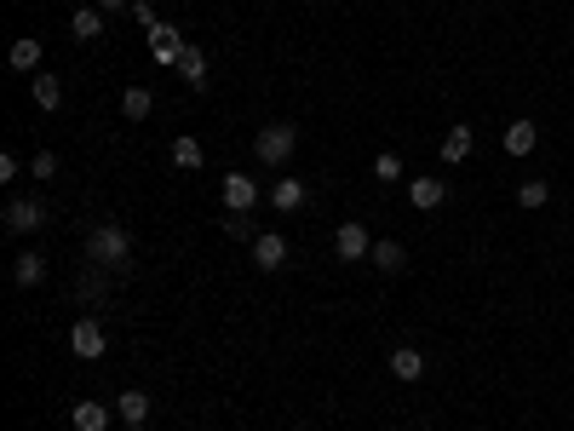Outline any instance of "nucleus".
Instances as JSON below:
<instances>
[{
    "label": "nucleus",
    "mask_w": 574,
    "mask_h": 431,
    "mask_svg": "<svg viewBox=\"0 0 574 431\" xmlns=\"http://www.w3.org/2000/svg\"><path fill=\"white\" fill-rule=\"evenodd\" d=\"M87 259H92L98 271H121V265L132 259V236H127L121 225H98V230L87 236Z\"/></svg>",
    "instance_id": "nucleus-1"
},
{
    "label": "nucleus",
    "mask_w": 574,
    "mask_h": 431,
    "mask_svg": "<svg viewBox=\"0 0 574 431\" xmlns=\"http://www.w3.org/2000/svg\"><path fill=\"white\" fill-rule=\"evenodd\" d=\"M293 150H299V127H287V121H270V127H259V138H253V156L265 167H282Z\"/></svg>",
    "instance_id": "nucleus-2"
},
{
    "label": "nucleus",
    "mask_w": 574,
    "mask_h": 431,
    "mask_svg": "<svg viewBox=\"0 0 574 431\" xmlns=\"http://www.w3.org/2000/svg\"><path fill=\"white\" fill-rule=\"evenodd\" d=\"M333 253L345 259V265H362V259L374 253V236H368V225H362V219H345V225L333 230Z\"/></svg>",
    "instance_id": "nucleus-3"
},
{
    "label": "nucleus",
    "mask_w": 574,
    "mask_h": 431,
    "mask_svg": "<svg viewBox=\"0 0 574 431\" xmlns=\"http://www.w3.org/2000/svg\"><path fill=\"white\" fill-rule=\"evenodd\" d=\"M69 351H75V357H81V362H98L104 351H110V340H104V328H98V322H92V316H81V322H75V328H69Z\"/></svg>",
    "instance_id": "nucleus-4"
},
{
    "label": "nucleus",
    "mask_w": 574,
    "mask_h": 431,
    "mask_svg": "<svg viewBox=\"0 0 574 431\" xmlns=\"http://www.w3.org/2000/svg\"><path fill=\"white\" fill-rule=\"evenodd\" d=\"M219 196H224L230 213H253V207H259V184L247 179V173H224V179H219Z\"/></svg>",
    "instance_id": "nucleus-5"
},
{
    "label": "nucleus",
    "mask_w": 574,
    "mask_h": 431,
    "mask_svg": "<svg viewBox=\"0 0 574 431\" xmlns=\"http://www.w3.org/2000/svg\"><path fill=\"white\" fill-rule=\"evenodd\" d=\"M150 52H155V64H178V58L190 52V41H184L173 23H155L150 29Z\"/></svg>",
    "instance_id": "nucleus-6"
},
{
    "label": "nucleus",
    "mask_w": 574,
    "mask_h": 431,
    "mask_svg": "<svg viewBox=\"0 0 574 431\" xmlns=\"http://www.w3.org/2000/svg\"><path fill=\"white\" fill-rule=\"evenodd\" d=\"M41 225H46V207L35 202V196H29V202H12V207H6V230H12V236H35Z\"/></svg>",
    "instance_id": "nucleus-7"
},
{
    "label": "nucleus",
    "mask_w": 574,
    "mask_h": 431,
    "mask_svg": "<svg viewBox=\"0 0 574 431\" xmlns=\"http://www.w3.org/2000/svg\"><path fill=\"white\" fill-rule=\"evenodd\" d=\"M253 259H259L265 271H282V265H287V236H276V230H259V236H253Z\"/></svg>",
    "instance_id": "nucleus-8"
},
{
    "label": "nucleus",
    "mask_w": 574,
    "mask_h": 431,
    "mask_svg": "<svg viewBox=\"0 0 574 431\" xmlns=\"http://www.w3.org/2000/svg\"><path fill=\"white\" fill-rule=\"evenodd\" d=\"M41 58H46L41 35H23V41H12V69H18V75H41Z\"/></svg>",
    "instance_id": "nucleus-9"
},
{
    "label": "nucleus",
    "mask_w": 574,
    "mask_h": 431,
    "mask_svg": "<svg viewBox=\"0 0 574 431\" xmlns=\"http://www.w3.org/2000/svg\"><path fill=\"white\" fill-rule=\"evenodd\" d=\"M408 196H414V207H420V213H431V207L448 202V184H442V179H414Z\"/></svg>",
    "instance_id": "nucleus-10"
},
{
    "label": "nucleus",
    "mask_w": 574,
    "mask_h": 431,
    "mask_svg": "<svg viewBox=\"0 0 574 431\" xmlns=\"http://www.w3.org/2000/svg\"><path fill=\"white\" fill-rule=\"evenodd\" d=\"M12 282H18V288H41L46 282V259L41 253H18V259H12Z\"/></svg>",
    "instance_id": "nucleus-11"
},
{
    "label": "nucleus",
    "mask_w": 574,
    "mask_h": 431,
    "mask_svg": "<svg viewBox=\"0 0 574 431\" xmlns=\"http://www.w3.org/2000/svg\"><path fill=\"white\" fill-rule=\"evenodd\" d=\"M69 426L75 431H110V408H104V403H75L69 408Z\"/></svg>",
    "instance_id": "nucleus-12"
},
{
    "label": "nucleus",
    "mask_w": 574,
    "mask_h": 431,
    "mask_svg": "<svg viewBox=\"0 0 574 431\" xmlns=\"http://www.w3.org/2000/svg\"><path fill=\"white\" fill-rule=\"evenodd\" d=\"M534 144H540L534 121H511V127H506V150H511V156H534Z\"/></svg>",
    "instance_id": "nucleus-13"
},
{
    "label": "nucleus",
    "mask_w": 574,
    "mask_h": 431,
    "mask_svg": "<svg viewBox=\"0 0 574 431\" xmlns=\"http://www.w3.org/2000/svg\"><path fill=\"white\" fill-rule=\"evenodd\" d=\"M391 374L402 380V386H408V380H420V374H425V357H420L414 345H396V351H391Z\"/></svg>",
    "instance_id": "nucleus-14"
},
{
    "label": "nucleus",
    "mask_w": 574,
    "mask_h": 431,
    "mask_svg": "<svg viewBox=\"0 0 574 431\" xmlns=\"http://www.w3.org/2000/svg\"><path fill=\"white\" fill-rule=\"evenodd\" d=\"M178 81H184V87H196V92L207 87V52H201V46H190V52L178 58Z\"/></svg>",
    "instance_id": "nucleus-15"
},
{
    "label": "nucleus",
    "mask_w": 574,
    "mask_h": 431,
    "mask_svg": "<svg viewBox=\"0 0 574 431\" xmlns=\"http://www.w3.org/2000/svg\"><path fill=\"white\" fill-rule=\"evenodd\" d=\"M270 202H276V207H282V213H299V207L310 202V190H305V179H282V184H276V190H270Z\"/></svg>",
    "instance_id": "nucleus-16"
},
{
    "label": "nucleus",
    "mask_w": 574,
    "mask_h": 431,
    "mask_svg": "<svg viewBox=\"0 0 574 431\" xmlns=\"http://www.w3.org/2000/svg\"><path fill=\"white\" fill-rule=\"evenodd\" d=\"M115 414H121L127 426H144V420H150V397H144V391H121V397H115Z\"/></svg>",
    "instance_id": "nucleus-17"
},
{
    "label": "nucleus",
    "mask_w": 574,
    "mask_h": 431,
    "mask_svg": "<svg viewBox=\"0 0 574 431\" xmlns=\"http://www.w3.org/2000/svg\"><path fill=\"white\" fill-rule=\"evenodd\" d=\"M465 156H471V127H448V138H442V161L460 167Z\"/></svg>",
    "instance_id": "nucleus-18"
},
{
    "label": "nucleus",
    "mask_w": 574,
    "mask_h": 431,
    "mask_svg": "<svg viewBox=\"0 0 574 431\" xmlns=\"http://www.w3.org/2000/svg\"><path fill=\"white\" fill-rule=\"evenodd\" d=\"M150 110H155L150 87H127V92H121V115H127V121H144Z\"/></svg>",
    "instance_id": "nucleus-19"
},
{
    "label": "nucleus",
    "mask_w": 574,
    "mask_h": 431,
    "mask_svg": "<svg viewBox=\"0 0 574 431\" xmlns=\"http://www.w3.org/2000/svg\"><path fill=\"white\" fill-rule=\"evenodd\" d=\"M69 29H75L81 41H104V12H98V6H81V12L69 18Z\"/></svg>",
    "instance_id": "nucleus-20"
},
{
    "label": "nucleus",
    "mask_w": 574,
    "mask_h": 431,
    "mask_svg": "<svg viewBox=\"0 0 574 431\" xmlns=\"http://www.w3.org/2000/svg\"><path fill=\"white\" fill-rule=\"evenodd\" d=\"M368 259H374V265H379L385 276H396L402 265H408V253H402V242H374V253H368Z\"/></svg>",
    "instance_id": "nucleus-21"
},
{
    "label": "nucleus",
    "mask_w": 574,
    "mask_h": 431,
    "mask_svg": "<svg viewBox=\"0 0 574 431\" xmlns=\"http://www.w3.org/2000/svg\"><path fill=\"white\" fill-rule=\"evenodd\" d=\"M58 104H64V87H58L52 75H35V110H46V115H52Z\"/></svg>",
    "instance_id": "nucleus-22"
},
{
    "label": "nucleus",
    "mask_w": 574,
    "mask_h": 431,
    "mask_svg": "<svg viewBox=\"0 0 574 431\" xmlns=\"http://www.w3.org/2000/svg\"><path fill=\"white\" fill-rule=\"evenodd\" d=\"M173 167H184V173L201 167V144H196V138H173Z\"/></svg>",
    "instance_id": "nucleus-23"
},
{
    "label": "nucleus",
    "mask_w": 574,
    "mask_h": 431,
    "mask_svg": "<svg viewBox=\"0 0 574 431\" xmlns=\"http://www.w3.org/2000/svg\"><path fill=\"white\" fill-rule=\"evenodd\" d=\"M517 202H523V207H546V202H551L546 179H529V184H523V190H517Z\"/></svg>",
    "instance_id": "nucleus-24"
},
{
    "label": "nucleus",
    "mask_w": 574,
    "mask_h": 431,
    "mask_svg": "<svg viewBox=\"0 0 574 431\" xmlns=\"http://www.w3.org/2000/svg\"><path fill=\"white\" fill-rule=\"evenodd\" d=\"M29 173H35V184L58 179V156H52V150H35V161H29Z\"/></svg>",
    "instance_id": "nucleus-25"
},
{
    "label": "nucleus",
    "mask_w": 574,
    "mask_h": 431,
    "mask_svg": "<svg viewBox=\"0 0 574 431\" xmlns=\"http://www.w3.org/2000/svg\"><path fill=\"white\" fill-rule=\"evenodd\" d=\"M374 179H379V184H396V179H402V161L391 156V150H385V156H374Z\"/></svg>",
    "instance_id": "nucleus-26"
},
{
    "label": "nucleus",
    "mask_w": 574,
    "mask_h": 431,
    "mask_svg": "<svg viewBox=\"0 0 574 431\" xmlns=\"http://www.w3.org/2000/svg\"><path fill=\"white\" fill-rule=\"evenodd\" d=\"M75 299L98 305V299H104V276H81V282H75Z\"/></svg>",
    "instance_id": "nucleus-27"
},
{
    "label": "nucleus",
    "mask_w": 574,
    "mask_h": 431,
    "mask_svg": "<svg viewBox=\"0 0 574 431\" xmlns=\"http://www.w3.org/2000/svg\"><path fill=\"white\" fill-rule=\"evenodd\" d=\"M224 236H236V242H247V236H253V225H247V213H230V219H224Z\"/></svg>",
    "instance_id": "nucleus-28"
},
{
    "label": "nucleus",
    "mask_w": 574,
    "mask_h": 431,
    "mask_svg": "<svg viewBox=\"0 0 574 431\" xmlns=\"http://www.w3.org/2000/svg\"><path fill=\"white\" fill-rule=\"evenodd\" d=\"M132 23H144V29H155V23H161V18H155V6H150V0H132Z\"/></svg>",
    "instance_id": "nucleus-29"
},
{
    "label": "nucleus",
    "mask_w": 574,
    "mask_h": 431,
    "mask_svg": "<svg viewBox=\"0 0 574 431\" xmlns=\"http://www.w3.org/2000/svg\"><path fill=\"white\" fill-rule=\"evenodd\" d=\"M98 12L110 18V12H127V0H98Z\"/></svg>",
    "instance_id": "nucleus-30"
},
{
    "label": "nucleus",
    "mask_w": 574,
    "mask_h": 431,
    "mask_svg": "<svg viewBox=\"0 0 574 431\" xmlns=\"http://www.w3.org/2000/svg\"><path fill=\"white\" fill-rule=\"evenodd\" d=\"M127 431H150V426H127Z\"/></svg>",
    "instance_id": "nucleus-31"
},
{
    "label": "nucleus",
    "mask_w": 574,
    "mask_h": 431,
    "mask_svg": "<svg viewBox=\"0 0 574 431\" xmlns=\"http://www.w3.org/2000/svg\"><path fill=\"white\" fill-rule=\"evenodd\" d=\"M293 431H305V426H293Z\"/></svg>",
    "instance_id": "nucleus-32"
}]
</instances>
